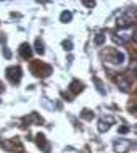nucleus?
Returning <instances> with one entry per match:
<instances>
[{
    "instance_id": "f257e3e1",
    "label": "nucleus",
    "mask_w": 137,
    "mask_h": 153,
    "mask_svg": "<svg viewBox=\"0 0 137 153\" xmlns=\"http://www.w3.org/2000/svg\"><path fill=\"white\" fill-rule=\"evenodd\" d=\"M103 58L105 61H108L111 65H121L124 63V60H126V55L118 50V48H106L105 52H103Z\"/></svg>"
},
{
    "instance_id": "f03ea898",
    "label": "nucleus",
    "mask_w": 137,
    "mask_h": 153,
    "mask_svg": "<svg viewBox=\"0 0 137 153\" xmlns=\"http://www.w3.org/2000/svg\"><path fill=\"white\" fill-rule=\"evenodd\" d=\"M31 71L37 77H47L52 74V66L47 63H42V61H32Z\"/></svg>"
},
{
    "instance_id": "7ed1b4c3",
    "label": "nucleus",
    "mask_w": 137,
    "mask_h": 153,
    "mask_svg": "<svg viewBox=\"0 0 137 153\" xmlns=\"http://www.w3.org/2000/svg\"><path fill=\"white\" fill-rule=\"evenodd\" d=\"M132 36H134V29L132 27H119L118 31H116V34L113 36V40L116 44H127L129 40L132 39Z\"/></svg>"
},
{
    "instance_id": "20e7f679",
    "label": "nucleus",
    "mask_w": 137,
    "mask_h": 153,
    "mask_svg": "<svg viewBox=\"0 0 137 153\" xmlns=\"http://www.w3.org/2000/svg\"><path fill=\"white\" fill-rule=\"evenodd\" d=\"M5 74H7L8 81H10L11 84H19V81H21V77H23V71H21L19 66H10V68H7Z\"/></svg>"
},
{
    "instance_id": "39448f33",
    "label": "nucleus",
    "mask_w": 137,
    "mask_h": 153,
    "mask_svg": "<svg viewBox=\"0 0 137 153\" xmlns=\"http://www.w3.org/2000/svg\"><path fill=\"white\" fill-rule=\"evenodd\" d=\"M36 139H37V145H39L40 150L45 152V153L50 152V143L47 142V139H45V135H44V134H40V132H39V134L36 135Z\"/></svg>"
},
{
    "instance_id": "423d86ee",
    "label": "nucleus",
    "mask_w": 137,
    "mask_h": 153,
    "mask_svg": "<svg viewBox=\"0 0 137 153\" xmlns=\"http://www.w3.org/2000/svg\"><path fill=\"white\" fill-rule=\"evenodd\" d=\"M116 84H118V87L123 90V92H127V90L131 89V81L127 79V76H118L116 77Z\"/></svg>"
},
{
    "instance_id": "0eeeda50",
    "label": "nucleus",
    "mask_w": 137,
    "mask_h": 153,
    "mask_svg": "<svg viewBox=\"0 0 137 153\" xmlns=\"http://www.w3.org/2000/svg\"><path fill=\"white\" fill-rule=\"evenodd\" d=\"M19 55H21L23 60H29L32 56V47L28 42H24L19 45Z\"/></svg>"
},
{
    "instance_id": "6e6552de",
    "label": "nucleus",
    "mask_w": 137,
    "mask_h": 153,
    "mask_svg": "<svg viewBox=\"0 0 137 153\" xmlns=\"http://www.w3.org/2000/svg\"><path fill=\"white\" fill-rule=\"evenodd\" d=\"M82 89H84V84L79 81H73L71 84H69V90L74 94V95H77L79 92H82Z\"/></svg>"
},
{
    "instance_id": "1a4fd4ad",
    "label": "nucleus",
    "mask_w": 137,
    "mask_h": 153,
    "mask_svg": "<svg viewBox=\"0 0 137 153\" xmlns=\"http://www.w3.org/2000/svg\"><path fill=\"white\" fill-rule=\"evenodd\" d=\"M110 123H111V118H108L106 121H105V119H102V121L98 123V131H100V132H103V131H108Z\"/></svg>"
},
{
    "instance_id": "9d476101",
    "label": "nucleus",
    "mask_w": 137,
    "mask_h": 153,
    "mask_svg": "<svg viewBox=\"0 0 137 153\" xmlns=\"http://www.w3.org/2000/svg\"><path fill=\"white\" fill-rule=\"evenodd\" d=\"M71 19H73L71 11H63V13L60 15V21H61V23H69Z\"/></svg>"
},
{
    "instance_id": "9b49d317",
    "label": "nucleus",
    "mask_w": 137,
    "mask_h": 153,
    "mask_svg": "<svg viewBox=\"0 0 137 153\" xmlns=\"http://www.w3.org/2000/svg\"><path fill=\"white\" fill-rule=\"evenodd\" d=\"M34 50L39 53V55H44V53H45L44 44H42V40H40V39H36V48H34Z\"/></svg>"
},
{
    "instance_id": "f8f14e48",
    "label": "nucleus",
    "mask_w": 137,
    "mask_h": 153,
    "mask_svg": "<svg viewBox=\"0 0 137 153\" xmlns=\"http://www.w3.org/2000/svg\"><path fill=\"white\" fill-rule=\"evenodd\" d=\"M94 42H95V45L105 44V36H103V34H97V36H95V39H94Z\"/></svg>"
},
{
    "instance_id": "ddd939ff",
    "label": "nucleus",
    "mask_w": 137,
    "mask_h": 153,
    "mask_svg": "<svg viewBox=\"0 0 137 153\" xmlns=\"http://www.w3.org/2000/svg\"><path fill=\"white\" fill-rule=\"evenodd\" d=\"M81 116L84 118V119H92V118H94V113H90L89 110H84V111H82Z\"/></svg>"
},
{
    "instance_id": "4468645a",
    "label": "nucleus",
    "mask_w": 137,
    "mask_h": 153,
    "mask_svg": "<svg viewBox=\"0 0 137 153\" xmlns=\"http://www.w3.org/2000/svg\"><path fill=\"white\" fill-rule=\"evenodd\" d=\"M63 47H65V50H71V48H73L71 40H65V42H63Z\"/></svg>"
},
{
    "instance_id": "2eb2a0df",
    "label": "nucleus",
    "mask_w": 137,
    "mask_h": 153,
    "mask_svg": "<svg viewBox=\"0 0 137 153\" xmlns=\"http://www.w3.org/2000/svg\"><path fill=\"white\" fill-rule=\"evenodd\" d=\"M3 56H5V58H11V52L8 50L7 47H3Z\"/></svg>"
},
{
    "instance_id": "dca6fc26",
    "label": "nucleus",
    "mask_w": 137,
    "mask_h": 153,
    "mask_svg": "<svg viewBox=\"0 0 137 153\" xmlns=\"http://www.w3.org/2000/svg\"><path fill=\"white\" fill-rule=\"evenodd\" d=\"M127 131H129V127H127V126H123V127H119V129H118L119 134H126Z\"/></svg>"
},
{
    "instance_id": "f3484780",
    "label": "nucleus",
    "mask_w": 137,
    "mask_h": 153,
    "mask_svg": "<svg viewBox=\"0 0 137 153\" xmlns=\"http://www.w3.org/2000/svg\"><path fill=\"white\" fill-rule=\"evenodd\" d=\"M84 5H86V7H94L95 3H94V2H84Z\"/></svg>"
},
{
    "instance_id": "a211bd4d",
    "label": "nucleus",
    "mask_w": 137,
    "mask_h": 153,
    "mask_svg": "<svg viewBox=\"0 0 137 153\" xmlns=\"http://www.w3.org/2000/svg\"><path fill=\"white\" fill-rule=\"evenodd\" d=\"M0 42H5V36L3 34H0Z\"/></svg>"
},
{
    "instance_id": "6ab92c4d",
    "label": "nucleus",
    "mask_w": 137,
    "mask_h": 153,
    "mask_svg": "<svg viewBox=\"0 0 137 153\" xmlns=\"http://www.w3.org/2000/svg\"><path fill=\"white\" fill-rule=\"evenodd\" d=\"M3 90H5V85H3L2 82H0V92H3Z\"/></svg>"
},
{
    "instance_id": "aec40b11",
    "label": "nucleus",
    "mask_w": 137,
    "mask_h": 153,
    "mask_svg": "<svg viewBox=\"0 0 137 153\" xmlns=\"http://www.w3.org/2000/svg\"><path fill=\"white\" fill-rule=\"evenodd\" d=\"M132 37H134V39L137 40V29H134V36H132Z\"/></svg>"
},
{
    "instance_id": "412c9836",
    "label": "nucleus",
    "mask_w": 137,
    "mask_h": 153,
    "mask_svg": "<svg viewBox=\"0 0 137 153\" xmlns=\"http://www.w3.org/2000/svg\"><path fill=\"white\" fill-rule=\"evenodd\" d=\"M132 111H137V106H136V108H132Z\"/></svg>"
}]
</instances>
